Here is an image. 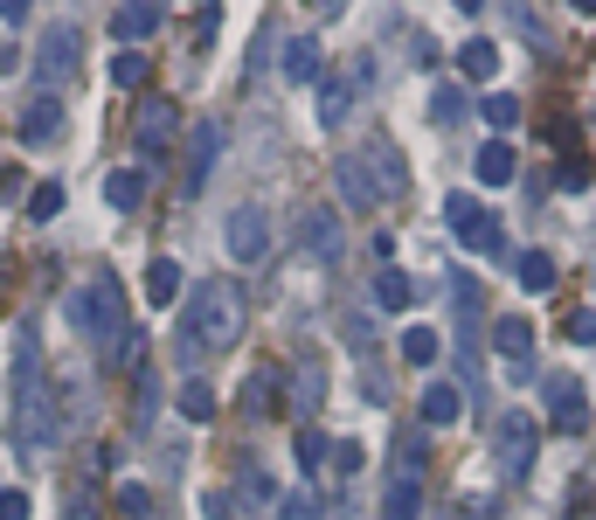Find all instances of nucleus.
Here are the masks:
<instances>
[{
	"mask_svg": "<svg viewBox=\"0 0 596 520\" xmlns=\"http://www.w3.org/2000/svg\"><path fill=\"white\" fill-rule=\"evenodd\" d=\"M250 333V299L237 278H209L188 305V341H180V354L201 361V354H229Z\"/></svg>",
	"mask_w": 596,
	"mask_h": 520,
	"instance_id": "1",
	"label": "nucleus"
},
{
	"mask_svg": "<svg viewBox=\"0 0 596 520\" xmlns=\"http://www.w3.org/2000/svg\"><path fill=\"white\" fill-rule=\"evenodd\" d=\"M14 437H21V458L63 445L56 437V409H49V375H42L35 326H21V341H14Z\"/></svg>",
	"mask_w": 596,
	"mask_h": 520,
	"instance_id": "2",
	"label": "nucleus"
},
{
	"mask_svg": "<svg viewBox=\"0 0 596 520\" xmlns=\"http://www.w3.org/2000/svg\"><path fill=\"white\" fill-rule=\"evenodd\" d=\"M63 320L84 333V341H97V354H112L125 333H133V320H125V284H118L112 271L84 278V284H76V292L63 299Z\"/></svg>",
	"mask_w": 596,
	"mask_h": 520,
	"instance_id": "3",
	"label": "nucleus"
},
{
	"mask_svg": "<svg viewBox=\"0 0 596 520\" xmlns=\"http://www.w3.org/2000/svg\"><path fill=\"white\" fill-rule=\"evenodd\" d=\"M76 70H84V29L76 21H49L35 35V91L56 97L63 84H76Z\"/></svg>",
	"mask_w": 596,
	"mask_h": 520,
	"instance_id": "4",
	"label": "nucleus"
},
{
	"mask_svg": "<svg viewBox=\"0 0 596 520\" xmlns=\"http://www.w3.org/2000/svg\"><path fill=\"white\" fill-rule=\"evenodd\" d=\"M381 520H424V430L396 445V465L381 486Z\"/></svg>",
	"mask_w": 596,
	"mask_h": 520,
	"instance_id": "5",
	"label": "nucleus"
},
{
	"mask_svg": "<svg viewBox=\"0 0 596 520\" xmlns=\"http://www.w3.org/2000/svg\"><path fill=\"white\" fill-rule=\"evenodd\" d=\"M368 84H375V63L368 56H354L347 70H326L320 76V125H326V133H341V125L354 118V97L368 91Z\"/></svg>",
	"mask_w": 596,
	"mask_h": 520,
	"instance_id": "6",
	"label": "nucleus"
},
{
	"mask_svg": "<svg viewBox=\"0 0 596 520\" xmlns=\"http://www.w3.org/2000/svg\"><path fill=\"white\" fill-rule=\"evenodd\" d=\"M49 409H56V437H63V445L91 424V368H84V361L56 368V382H49Z\"/></svg>",
	"mask_w": 596,
	"mask_h": 520,
	"instance_id": "7",
	"label": "nucleus"
},
{
	"mask_svg": "<svg viewBox=\"0 0 596 520\" xmlns=\"http://www.w3.org/2000/svg\"><path fill=\"white\" fill-rule=\"evenodd\" d=\"M445 222H451V237H458L464 250H479V257H506L500 216H492V208H479L472 195H451V201H445Z\"/></svg>",
	"mask_w": 596,
	"mask_h": 520,
	"instance_id": "8",
	"label": "nucleus"
},
{
	"mask_svg": "<svg viewBox=\"0 0 596 520\" xmlns=\"http://www.w3.org/2000/svg\"><path fill=\"white\" fill-rule=\"evenodd\" d=\"M174 133H180V104L174 97H146L139 118H133V146H139V160H146V180H153V167L167 160Z\"/></svg>",
	"mask_w": 596,
	"mask_h": 520,
	"instance_id": "9",
	"label": "nucleus"
},
{
	"mask_svg": "<svg viewBox=\"0 0 596 520\" xmlns=\"http://www.w3.org/2000/svg\"><path fill=\"white\" fill-rule=\"evenodd\" d=\"M222 250L237 257V264H264V257H271V216H264V201H237V208H229Z\"/></svg>",
	"mask_w": 596,
	"mask_h": 520,
	"instance_id": "10",
	"label": "nucleus"
},
{
	"mask_svg": "<svg viewBox=\"0 0 596 520\" xmlns=\"http://www.w3.org/2000/svg\"><path fill=\"white\" fill-rule=\"evenodd\" d=\"M354 160H360V174H368L375 201H402V195H409V167H402V153L388 146V139H368Z\"/></svg>",
	"mask_w": 596,
	"mask_h": 520,
	"instance_id": "11",
	"label": "nucleus"
},
{
	"mask_svg": "<svg viewBox=\"0 0 596 520\" xmlns=\"http://www.w3.org/2000/svg\"><path fill=\"white\" fill-rule=\"evenodd\" d=\"M541 403H548V424L562 437H583L589 430V396H583L576 375H548V382H541Z\"/></svg>",
	"mask_w": 596,
	"mask_h": 520,
	"instance_id": "12",
	"label": "nucleus"
},
{
	"mask_svg": "<svg viewBox=\"0 0 596 520\" xmlns=\"http://www.w3.org/2000/svg\"><path fill=\"white\" fill-rule=\"evenodd\" d=\"M14 133L29 139V146H56V139L70 133V118H63V97L29 91V104H21V118H14Z\"/></svg>",
	"mask_w": 596,
	"mask_h": 520,
	"instance_id": "13",
	"label": "nucleus"
},
{
	"mask_svg": "<svg viewBox=\"0 0 596 520\" xmlns=\"http://www.w3.org/2000/svg\"><path fill=\"white\" fill-rule=\"evenodd\" d=\"M216 160H222V125H216V118H201L195 133H188V174H180V195H201V188H209Z\"/></svg>",
	"mask_w": 596,
	"mask_h": 520,
	"instance_id": "14",
	"label": "nucleus"
},
{
	"mask_svg": "<svg viewBox=\"0 0 596 520\" xmlns=\"http://www.w3.org/2000/svg\"><path fill=\"white\" fill-rule=\"evenodd\" d=\"M299 237H305V257H320V264H341V250H347V229H341V208H305V222H299Z\"/></svg>",
	"mask_w": 596,
	"mask_h": 520,
	"instance_id": "15",
	"label": "nucleus"
},
{
	"mask_svg": "<svg viewBox=\"0 0 596 520\" xmlns=\"http://www.w3.org/2000/svg\"><path fill=\"white\" fill-rule=\"evenodd\" d=\"M160 21H167L160 0H125V8L112 14V35H118V49H139V42L160 35Z\"/></svg>",
	"mask_w": 596,
	"mask_h": 520,
	"instance_id": "16",
	"label": "nucleus"
},
{
	"mask_svg": "<svg viewBox=\"0 0 596 520\" xmlns=\"http://www.w3.org/2000/svg\"><path fill=\"white\" fill-rule=\"evenodd\" d=\"M527 451H534V416L527 409H506L500 416V465H506V479L527 472Z\"/></svg>",
	"mask_w": 596,
	"mask_h": 520,
	"instance_id": "17",
	"label": "nucleus"
},
{
	"mask_svg": "<svg viewBox=\"0 0 596 520\" xmlns=\"http://www.w3.org/2000/svg\"><path fill=\"white\" fill-rule=\"evenodd\" d=\"M243 409H250V416H278V409H284V368L257 361L250 382H243Z\"/></svg>",
	"mask_w": 596,
	"mask_h": 520,
	"instance_id": "18",
	"label": "nucleus"
},
{
	"mask_svg": "<svg viewBox=\"0 0 596 520\" xmlns=\"http://www.w3.org/2000/svg\"><path fill=\"white\" fill-rule=\"evenodd\" d=\"M320 403H326V368H320V361H299V368H292V388H284V409L313 416Z\"/></svg>",
	"mask_w": 596,
	"mask_h": 520,
	"instance_id": "19",
	"label": "nucleus"
},
{
	"mask_svg": "<svg viewBox=\"0 0 596 520\" xmlns=\"http://www.w3.org/2000/svg\"><path fill=\"white\" fill-rule=\"evenodd\" d=\"M464 416V388L458 382H430L424 388V430H451Z\"/></svg>",
	"mask_w": 596,
	"mask_h": 520,
	"instance_id": "20",
	"label": "nucleus"
},
{
	"mask_svg": "<svg viewBox=\"0 0 596 520\" xmlns=\"http://www.w3.org/2000/svg\"><path fill=\"white\" fill-rule=\"evenodd\" d=\"M326 63H320V42L313 35H292L284 42V84H320Z\"/></svg>",
	"mask_w": 596,
	"mask_h": 520,
	"instance_id": "21",
	"label": "nucleus"
},
{
	"mask_svg": "<svg viewBox=\"0 0 596 520\" xmlns=\"http://www.w3.org/2000/svg\"><path fill=\"white\" fill-rule=\"evenodd\" d=\"M492 347H500L513 368H527V361H534V326L521 320V312H506V320L492 326Z\"/></svg>",
	"mask_w": 596,
	"mask_h": 520,
	"instance_id": "22",
	"label": "nucleus"
},
{
	"mask_svg": "<svg viewBox=\"0 0 596 520\" xmlns=\"http://www.w3.org/2000/svg\"><path fill=\"white\" fill-rule=\"evenodd\" d=\"M458 70H464V84H492V76H500V42L472 35V42L458 49Z\"/></svg>",
	"mask_w": 596,
	"mask_h": 520,
	"instance_id": "23",
	"label": "nucleus"
},
{
	"mask_svg": "<svg viewBox=\"0 0 596 520\" xmlns=\"http://www.w3.org/2000/svg\"><path fill=\"white\" fill-rule=\"evenodd\" d=\"M105 201L118 208V216H133V208L146 201V167H118V174H105Z\"/></svg>",
	"mask_w": 596,
	"mask_h": 520,
	"instance_id": "24",
	"label": "nucleus"
},
{
	"mask_svg": "<svg viewBox=\"0 0 596 520\" xmlns=\"http://www.w3.org/2000/svg\"><path fill=\"white\" fill-rule=\"evenodd\" d=\"M472 167H479V180H485V188H506V180H513V167H521V160H513V146H506V139H485Z\"/></svg>",
	"mask_w": 596,
	"mask_h": 520,
	"instance_id": "25",
	"label": "nucleus"
},
{
	"mask_svg": "<svg viewBox=\"0 0 596 520\" xmlns=\"http://www.w3.org/2000/svg\"><path fill=\"white\" fill-rule=\"evenodd\" d=\"M513 278H521V292H555V257L548 250H521L513 257Z\"/></svg>",
	"mask_w": 596,
	"mask_h": 520,
	"instance_id": "26",
	"label": "nucleus"
},
{
	"mask_svg": "<svg viewBox=\"0 0 596 520\" xmlns=\"http://www.w3.org/2000/svg\"><path fill=\"white\" fill-rule=\"evenodd\" d=\"M180 299V264L174 257H153L146 264V305H174Z\"/></svg>",
	"mask_w": 596,
	"mask_h": 520,
	"instance_id": "27",
	"label": "nucleus"
},
{
	"mask_svg": "<svg viewBox=\"0 0 596 520\" xmlns=\"http://www.w3.org/2000/svg\"><path fill=\"white\" fill-rule=\"evenodd\" d=\"M375 305H381V312H409V305H417L409 271H381V278H375Z\"/></svg>",
	"mask_w": 596,
	"mask_h": 520,
	"instance_id": "28",
	"label": "nucleus"
},
{
	"mask_svg": "<svg viewBox=\"0 0 596 520\" xmlns=\"http://www.w3.org/2000/svg\"><path fill=\"white\" fill-rule=\"evenodd\" d=\"M437 354H445V333H437V326H409L402 333V361H409V368H430Z\"/></svg>",
	"mask_w": 596,
	"mask_h": 520,
	"instance_id": "29",
	"label": "nucleus"
},
{
	"mask_svg": "<svg viewBox=\"0 0 596 520\" xmlns=\"http://www.w3.org/2000/svg\"><path fill=\"white\" fill-rule=\"evenodd\" d=\"M180 416H195V424H209V416H216V388L209 382H201V375H188V382H180Z\"/></svg>",
	"mask_w": 596,
	"mask_h": 520,
	"instance_id": "30",
	"label": "nucleus"
},
{
	"mask_svg": "<svg viewBox=\"0 0 596 520\" xmlns=\"http://www.w3.org/2000/svg\"><path fill=\"white\" fill-rule=\"evenodd\" d=\"M333 174H341V201H347V208H375V188H368V174H360L354 153H347V160L333 167Z\"/></svg>",
	"mask_w": 596,
	"mask_h": 520,
	"instance_id": "31",
	"label": "nucleus"
},
{
	"mask_svg": "<svg viewBox=\"0 0 596 520\" xmlns=\"http://www.w3.org/2000/svg\"><path fill=\"white\" fill-rule=\"evenodd\" d=\"M479 112H485V125H492V139H506V133H513V125H521V97H506V91H492V97L479 104Z\"/></svg>",
	"mask_w": 596,
	"mask_h": 520,
	"instance_id": "32",
	"label": "nucleus"
},
{
	"mask_svg": "<svg viewBox=\"0 0 596 520\" xmlns=\"http://www.w3.org/2000/svg\"><path fill=\"white\" fill-rule=\"evenodd\" d=\"M464 112H472V97H464V84H437V91H430V118H437V125H458Z\"/></svg>",
	"mask_w": 596,
	"mask_h": 520,
	"instance_id": "33",
	"label": "nucleus"
},
{
	"mask_svg": "<svg viewBox=\"0 0 596 520\" xmlns=\"http://www.w3.org/2000/svg\"><path fill=\"white\" fill-rule=\"evenodd\" d=\"M112 84L118 91H139L146 84V49H118V56H112Z\"/></svg>",
	"mask_w": 596,
	"mask_h": 520,
	"instance_id": "34",
	"label": "nucleus"
},
{
	"mask_svg": "<svg viewBox=\"0 0 596 520\" xmlns=\"http://www.w3.org/2000/svg\"><path fill=\"white\" fill-rule=\"evenodd\" d=\"M56 216H63V188H56V180L29 188V222H56Z\"/></svg>",
	"mask_w": 596,
	"mask_h": 520,
	"instance_id": "35",
	"label": "nucleus"
},
{
	"mask_svg": "<svg viewBox=\"0 0 596 520\" xmlns=\"http://www.w3.org/2000/svg\"><path fill=\"white\" fill-rule=\"evenodd\" d=\"M118 513H125V520H153V486L125 479V486H118Z\"/></svg>",
	"mask_w": 596,
	"mask_h": 520,
	"instance_id": "36",
	"label": "nucleus"
},
{
	"mask_svg": "<svg viewBox=\"0 0 596 520\" xmlns=\"http://www.w3.org/2000/svg\"><path fill=\"white\" fill-rule=\"evenodd\" d=\"M63 520H105V507H97V492H91L84 479L70 486V500H63Z\"/></svg>",
	"mask_w": 596,
	"mask_h": 520,
	"instance_id": "37",
	"label": "nucleus"
},
{
	"mask_svg": "<svg viewBox=\"0 0 596 520\" xmlns=\"http://www.w3.org/2000/svg\"><path fill=\"white\" fill-rule=\"evenodd\" d=\"M326 451H333V437H320L313 424H305V430H299V465H305V472H320Z\"/></svg>",
	"mask_w": 596,
	"mask_h": 520,
	"instance_id": "38",
	"label": "nucleus"
},
{
	"mask_svg": "<svg viewBox=\"0 0 596 520\" xmlns=\"http://www.w3.org/2000/svg\"><path fill=\"white\" fill-rule=\"evenodd\" d=\"M243 492H250V507H271V500H278V479L264 472V465H250V472H243Z\"/></svg>",
	"mask_w": 596,
	"mask_h": 520,
	"instance_id": "39",
	"label": "nucleus"
},
{
	"mask_svg": "<svg viewBox=\"0 0 596 520\" xmlns=\"http://www.w3.org/2000/svg\"><path fill=\"white\" fill-rule=\"evenodd\" d=\"M326 465H333V472H341V479H354V472H360V445H347V437H333Z\"/></svg>",
	"mask_w": 596,
	"mask_h": 520,
	"instance_id": "40",
	"label": "nucleus"
},
{
	"mask_svg": "<svg viewBox=\"0 0 596 520\" xmlns=\"http://www.w3.org/2000/svg\"><path fill=\"white\" fill-rule=\"evenodd\" d=\"M139 424H153V409H160V382H153V368H139Z\"/></svg>",
	"mask_w": 596,
	"mask_h": 520,
	"instance_id": "41",
	"label": "nucleus"
},
{
	"mask_svg": "<svg viewBox=\"0 0 596 520\" xmlns=\"http://www.w3.org/2000/svg\"><path fill=\"white\" fill-rule=\"evenodd\" d=\"M568 341H576V347H596V312H589V305L568 320Z\"/></svg>",
	"mask_w": 596,
	"mask_h": 520,
	"instance_id": "42",
	"label": "nucleus"
},
{
	"mask_svg": "<svg viewBox=\"0 0 596 520\" xmlns=\"http://www.w3.org/2000/svg\"><path fill=\"white\" fill-rule=\"evenodd\" d=\"M555 180H562V195H583V188H589V167H583V160H568Z\"/></svg>",
	"mask_w": 596,
	"mask_h": 520,
	"instance_id": "43",
	"label": "nucleus"
},
{
	"mask_svg": "<svg viewBox=\"0 0 596 520\" xmlns=\"http://www.w3.org/2000/svg\"><path fill=\"white\" fill-rule=\"evenodd\" d=\"M513 29H521L527 42H541V49H548V21H541V14H513Z\"/></svg>",
	"mask_w": 596,
	"mask_h": 520,
	"instance_id": "44",
	"label": "nucleus"
},
{
	"mask_svg": "<svg viewBox=\"0 0 596 520\" xmlns=\"http://www.w3.org/2000/svg\"><path fill=\"white\" fill-rule=\"evenodd\" d=\"M0 520H29V492H0Z\"/></svg>",
	"mask_w": 596,
	"mask_h": 520,
	"instance_id": "45",
	"label": "nucleus"
},
{
	"mask_svg": "<svg viewBox=\"0 0 596 520\" xmlns=\"http://www.w3.org/2000/svg\"><path fill=\"white\" fill-rule=\"evenodd\" d=\"M201 513H209V520H229L237 507H229V492H201Z\"/></svg>",
	"mask_w": 596,
	"mask_h": 520,
	"instance_id": "46",
	"label": "nucleus"
},
{
	"mask_svg": "<svg viewBox=\"0 0 596 520\" xmlns=\"http://www.w3.org/2000/svg\"><path fill=\"white\" fill-rule=\"evenodd\" d=\"M284 520H326V507L320 500H292V507H284Z\"/></svg>",
	"mask_w": 596,
	"mask_h": 520,
	"instance_id": "47",
	"label": "nucleus"
},
{
	"mask_svg": "<svg viewBox=\"0 0 596 520\" xmlns=\"http://www.w3.org/2000/svg\"><path fill=\"white\" fill-rule=\"evenodd\" d=\"M8 70H14V49H8V42H0V76H8Z\"/></svg>",
	"mask_w": 596,
	"mask_h": 520,
	"instance_id": "48",
	"label": "nucleus"
},
{
	"mask_svg": "<svg viewBox=\"0 0 596 520\" xmlns=\"http://www.w3.org/2000/svg\"><path fill=\"white\" fill-rule=\"evenodd\" d=\"M437 520H464V513H437Z\"/></svg>",
	"mask_w": 596,
	"mask_h": 520,
	"instance_id": "49",
	"label": "nucleus"
},
{
	"mask_svg": "<svg viewBox=\"0 0 596 520\" xmlns=\"http://www.w3.org/2000/svg\"><path fill=\"white\" fill-rule=\"evenodd\" d=\"M333 520H354V513H347V507H341V513H333Z\"/></svg>",
	"mask_w": 596,
	"mask_h": 520,
	"instance_id": "50",
	"label": "nucleus"
},
{
	"mask_svg": "<svg viewBox=\"0 0 596 520\" xmlns=\"http://www.w3.org/2000/svg\"><path fill=\"white\" fill-rule=\"evenodd\" d=\"M589 118H596V104H589Z\"/></svg>",
	"mask_w": 596,
	"mask_h": 520,
	"instance_id": "51",
	"label": "nucleus"
}]
</instances>
